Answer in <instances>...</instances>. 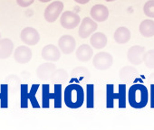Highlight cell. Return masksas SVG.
<instances>
[{"mask_svg": "<svg viewBox=\"0 0 154 130\" xmlns=\"http://www.w3.org/2000/svg\"><path fill=\"white\" fill-rule=\"evenodd\" d=\"M64 103L72 109L79 108L83 106L85 101V92L82 86L79 84H69L64 90Z\"/></svg>", "mask_w": 154, "mask_h": 130, "instance_id": "obj_1", "label": "cell"}, {"mask_svg": "<svg viewBox=\"0 0 154 130\" xmlns=\"http://www.w3.org/2000/svg\"><path fill=\"white\" fill-rule=\"evenodd\" d=\"M128 99L131 107L136 109L146 107L148 103V90L143 84L135 83L130 87Z\"/></svg>", "mask_w": 154, "mask_h": 130, "instance_id": "obj_2", "label": "cell"}, {"mask_svg": "<svg viewBox=\"0 0 154 130\" xmlns=\"http://www.w3.org/2000/svg\"><path fill=\"white\" fill-rule=\"evenodd\" d=\"M113 63V57L111 53L101 52L95 54L93 58V65L99 71H106L112 67Z\"/></svg>", "mask_w": 154, "mask_h": 130, "instance_id": "obj_3", "label": "cell"}, {"mask_svg": "<svg viewBox=\"0 0 154 130\" xmlns=\"http://www.w3.org/2000/svg\"><path fill=\"white\" fill-rule=\"evenodd\" d=\"M60 23L64 29L72 30L79 25V24L81 23V19L79 15H77L75 12L64 11L61 16Z\"/></svg>", "mask_w": 154, "mask_h": 130, "instance_id": "obj_4", "label": "cell"}, {"mask_svg": "<svg viewBox=\"0 0 154 130\" xmlns=\"http://www.w3.org/2000/svg\"><path fill=\"white\" fill-rule=\"evenodd\" d=\"M63 10V3L61 1L52 2L45 10V19L48 23H54L57 20Z\"/></svg>", "mask_w": 154, "mask_h": 130, "instance_id": "obj_5", "label": "cell"}, {"mask_svg": "<svg viewBox=\"0 0 154 130\" xmlns=\"http://www.w3.org/2000/svg\"><path fill=\"white\" fill-rule=\"evenodd\" d=\"M97 23L90 17H85L78 29V35L82 39H86L97 30Z\"/></svg>", "mask_w": 154, "mask_h": 130, "instance_id": "obj_6", "label": "cell"}, {"mask_svg": "<svg viewBox=\"0 0 154 130\" xmlns=\"http://www.w3.org/2000/svg\"><path fill=\"white\" fill-rule=\"evenodd\" d=\"M21 41L28 46L35 45L40 41V34L36 29L34 27L28 26L24 28L20 33Z\"/></svg>", "mask_w": 154, "mask_h": 130, "instance_id": "obj_7", "label": "cell"}, {"mask_svg": "<svg viewBox=\"0 0 154 130\" xmlns=\"http://www.w3.org/2000/svg\"><path fill=\"white\" fill-rule=\"evenodd\" d=\"M146 52L144 46L134 45L127 52V59L132 65H140L143 62V57Z\"/></svg>", "mask_w": 154, "mask_h": 130, "instance_id": "obj_8", "label": "cell"}, {"mask_svg": "<svg viewBox=\"0 0 154 130\" xmlns=\"http://www.w3.org/2000/svg\"><path fill=\"white\" fill-rule=\"evenodd\" d=\"M58 46L60 51L64 54H71L74 52L76 47L75 39L69 34H64L60 37L58 41Z\"/></svg>", "mask_w": 154, "mask_h": 130, "instance_id": "obj_9", "label": "cell"}, {"mask_svg": "<svg viewBox=\"0 0 154 130\" xmlns=\"http://www.w3.org/2000/svg\"><path fill=\"white\" fill-rule=\"evenodd\" d=\"M14 59L17 63L26 64L28 63L32 59V51L26 45L18 46L14 51Z\"/></svg>", "mask_w": 154, "mask_h": 130, "instance_id": "obj_10", "label": "cell"}, {"mask_svg": "<svg viewBox=\"0 0 154 130\" xmlns=\"http://www.w3.org/2000/svg\"><path fill=\"white\" fill-rule=\"evenodd\" d=\"M91 17L95 21L99 23H103L106 21L109 17V10L106 6L99 4L95 5L91 8L90 11Z\"/></svg>", "mask_w": 154, "mask_h": 130, "instance_id": "obj_11", "label": "cell"}, {"mask_svg": "<svg viewBox=\"0 0 154 130\" xmlns=\"http://www.w3.org/2000/svg\"><path fill=\"white\" fill-rule=\"evenodd\" d=\"M43 59L48 61H58L61 58V51L54 44H47L42 50Z\"/></svg>", "mask_w": 154, "mask_h": 130, "instance_id": "obj_12", "label": "cell"}, {"mask_svg": "<svg viewBox=\"0 0 154 130\" xmlns=\"http://www.w3.org/2000/svg\"><path fill=\"white\" fill-rule=\"evenodd\" d=\"M55 70H56V67L54 64L50 63V62L43 63L36 70V76L40 80L47 81V80H50L51 75Z\"/></svg>", "mask_w": 154, "mask_h": 130, "instance_id": "obj_13", "label": "cell"}, {"mask_svg": "<svg viewBox=\"0 0 154 130\" xmlns=\"http://www.w3.org/2000/svg\"><path fill=\"white\" fill-rule=\"evenodd\" d=\"M14 52V43L8 38H0V59L5 60L11 56Z\"/></svg>", "mask_w": 154, "mask_h": 130, "instance_id": "obj_14", "label": "cell"}, {"mask_svg": "<svg viewBox=\"0 0 154 130\" xmlns=\"http://www.w3.org/2000/svg\"><path fill=\"white\" fill-rule=\"evenodd\" d=\"M94 56L93 48L88 44H82L76 50V58L80 61L86 62L89 61Z\"/></svg>", "mask_w": 154, "mask_h": 130, "instance_id": "obj_15", "label": "cell"}, {"mask_svg": "<svg viewBox=\"0 0 154 130\" xmlns=\"http://www.w3.org/2000/svg\"><path fill=\"white\" fill-rule=\"evenodd\" d=\"M131 31L125 27V26H121L118 27L113 34V38L115 42L119 44H125L131 40Z\"/></svg>", "mask_w": 154, "mask_h": 130, "instance_id": "obj_16", "label": "cell"}, {"mask_svg": "<svg viewBox=\"0 0 154 130\" xmlns=\"http://www.w3.org/2000/svg\"><path fill=\"white\" fill-rule=\"evenodd\" d=\"M139 31L143 37L150 38L154 36V21L151 19L143 20L139 26Z\"/></svg>", "mask_w": 154, "mask_h": 130, "instance_id": "obj_17", "label": "cell"}, {"mask_svg": "<svg viewBox=\"0 0 154 130\" xmlns=\"http://www.w3.org/2000/svg\"><path fill=\"white\" fill-rule=\"evenodd\" d=\"M107 36L101 32L94 33L93 35H91L90 38V43L91 45L95 49H103L107 44Z\"/></svg>", "mask_w": 154, "mask_h": 130, "instance_id": "obj_18", "label": "cell"}, {"mask_svg": "<svg viewBox=\"0 0 154 130\" xmlns=\"http://www.w3.org/2000/svg\"><path fill=\"white\" fill-rule=\"evenodd\" d=\"M137 73H138V71L134 67L126 66V67H123L122 69H121L119 76H120V79L122 81H131V80H133L135 78Z\"/></svg>", "mask_w": 154, "mask_h": 130, "instance_id": "obj_19", "label": "cell"}, {"mask_svg": "<svg viewBox=\"0 0 154 130\" xmlns=\"http://www.w3.org/2000/svg\"><path fill=\"white\" fill-rule=\"evenodd\" d=\"M67 78H68V73L65 70L57 69L53 72V74L50 77V80L56 82H63L65 80H67Z\"/></svg>", "mask_w": 154, "mask_h": 130, "instance_id": "obj_20", "label": "cell"}, {"mask_svg": "<svg viewBox=\"0 0 154 130\" xmlns=\"http://www.w3.org/2000/svg\"><path fill=\"white\" fill-rule=\"evenodd\" d=\"M52 99L54 100V108H59L62 107V85L55 84L54 85V92L52 95Z\"/></svg>", "mask_w": 154, "mask_h": 130, "instance_id": "obj_21", "label": "cell"}, {"mask_svg": "<svg viewBox=\"0 0 154 130\" xmlns=\"http://www.w3.org/2000/svg\"><path fill=\"white\" fill-rule=\"evenodd\" d=\"M94 84H88L86 89V106L88 108H94Z\"/></svg>", "mask_w": 154, "mask_h": 130, "instance_id": "obj_22", "label": "cell"}, {"mask_svg": "<svg viewBox=\"0 0 154 130\" xmlns=\"http://www.w3.org/2000/svg\"><path fill=\"white\" fill-rule=\"evenodd\" d=\"M115 99V93L112 84H107L106 86V107L108 108H113V100Z\"/></svg>", "mask_w": 154, "mask_h": 130, "instance_id": "obj_23", "label": "cell"}, {"mask_svg": "<svg viewBox=\"0 0 154 130\" xmlns=\"http://www.w3.org/2000/svg\"><path fill=\"white\" fill-rule=\"evenodd\" d=\"M125 90H126V85L125 84H120L119 85V92L115 93V99L119 100V108H124L126 106L125 103Z\"/></svg>", "mask_w": 154, "mask_h": 130, "instance_id": "obj_24", "label": "cell"}, {"mask_svg": "<svg viewBox=\"0 0 154 130\" xmlns=\"http://www.w3.org/2000/svg\"><path fill=\"white\" fill-rule=\"evenodd\" d=\"M143 62L147 68L154 69V50L146 51L143 57Z\"/></svg>", "mask_w": 154, "mask_h": 130, "instance_id": "obj_25", "label": "cell"}, {"mask_svg": "<svg viewBox=\"0 0 154 130\" xmlns=\"http://www.w3.org/2000/svg\"><path fill=\"white\" fill-rule=\"evenodd\" d=\"M144 15L149 18H154V0H149L143 7Z\"/></svg>", "mask_w": 154, "mask_h": 130, "instance_id": "obj_26", "label": "cell"}, {"mask_svg": "<svg viewBox=\"0 0 154 130\" xmlns=\"http://www.w3.org/2000/svg\"><path fill=\"white\" fill-rule=\"evenodd\" d=\"M52 99V95H50L49 92V85L44 84L43 85V107L44 108H48L49 107V99Z\"/></svg>", "mask_w": 154, "mask_h": 130, "instance_id": "obj_27", "label": "cell"}, {"mask_svg": "<svg viewBox=\"0 0 154 130\" xmlns=\"http://www.w3.org/2000/svg\"><path fill=\"white\" fill-rule=\"evenodd\" d=\"M34 2H35V0H17V5L21 7H28Z\"/></svg>", "mask_w": 154, "mask_h": 130, "instance_id": "obj_28", "label": "cell"}, {"mask_svg": "<svg viewBox=\"0 0 154 130\" xmlns=\"http://www.w3.org/2000/svg\"><path fill=\"white\" fill-rule=\"evenodd\" d=\"M150 107L154 108V84L150 85Z\"/></svg>", "mask_w": 154, "mask_h": 130, "instance_id": "obj_29", "label": "cell"}, {"mask_svg": "<svg viewBox=\"0 0 154 130\" xmlns=\"http://www.w3.org/2000/svg\"><path fill=\"white\" fill-rule=\"evenodd\" d=\"M74 1L76 3H78V4H81V5H85V4H87L90 0H74Z\"/></svg>", "mask_w": 154, "mask_h": 130, "instance_id": "obj_30", "label": "cell"}, {"mask_svg": "<svg viewBox=\"0 0 154 130\" xmlns=\"http://www.w3.org/2000/svg\"><path fill=\"white\" fill-rule=\"evenodd\" d=\"M38 1H40L42 3H47V2H50L51 0H38Z\"/></svg>", "mask_w": 154, "mask_h": 130, "instance_id": "obj_31", "label": "cell"}, {"mask_svg": "<svg viewBox=\"0 0 154 130\" xmlns=\"http://www.w3.org/2000/svg\"><path fill=\"white\" fill-rule=\"evenodd\" d=\"M106 2H113V1H115V0H105Z\"/></svg>", "mask_w": 154, "mask_h": 130, "instance_id": "obj_32", "label": "cell"}, {"mask_svg": "<svg viewBox=\"0 0 154 130\" xmlns=\"http://www.w3.org/2000/svg\"><path fill=\"white\" fill-rule=\"evenodd\" d=\"M0 37H1V34H0Z\"/></svg>", "mask_w": 154, "mask_h": 130, "instance_id": "obj_33", "label": "cell"}]
</instances>
